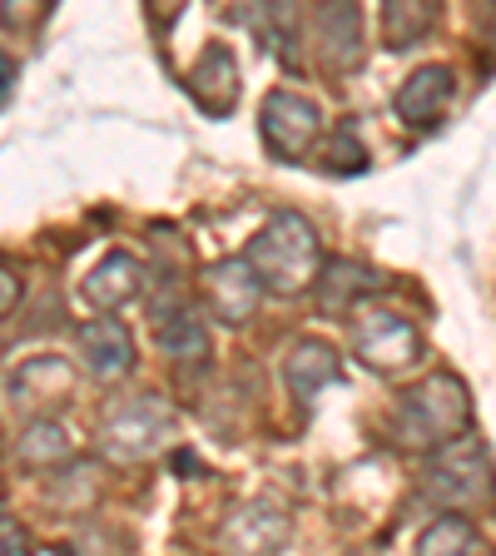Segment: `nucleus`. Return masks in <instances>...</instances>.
<instances>
[{
    "instance_id": "obj_1",
    "label": "nucleus",
    "mask_w": 496,
    "mask_h": 556,
    "mask_svg": "<svg viewBox=\"0 0 496 556\" xmlns=\"http://www.w3.org/2000/svg\"><path fill=\"white\" fill-rule=\"evenodd\" d=\"M243 264L254 268L258 289L289 299V293L313 289V278H318V268H323V249H318V233H313V224L303 219V214L278 208L274 219L249 239Z\"/></svg>"
},
{
    "instance_id": "obj_2",
    "label": "nucleus",
    "mask_w": 496,
    "mask_h": 556,
    "mask_svg": "<svg viewBox=\"0 0 496 556\" xmlns=\"http://www.w3.org/2000/svg\"><path fill=\"white\" fill-rule=\"evenodd\" d=\"M467 428H472V393H467V382L457 372H432V378H422L417 388H407L397 397L393 438L403 447L442 452L447 442L462 438Z\"/></svg>"
},
{
    "instance_id": "obj_3",
    "label": "nucleus",
    "mask_w": 496,
    "mask_h": 556,
    "mask_svg": "<svg viewBox=\"0 0 496 556\" xmlns=\"http://www.w3.org/2000/svg\"><path fill=\"white\" fill-rule=\"evenodd\" d=\"M179 432V413L164 403L160 393H139V397H119L110 413L100 417V452L110 463H150Z\"/></svg>"
},
{
    "instance_id": "obj_4",
    "label": "nucleus",
    "mask_w": 496,
    "mask_h": 556,
    "mask_svg": "<svg viewBox=\"0 0 496 556\" xmlns=\"http://www.w3.org/2000/svg\"><path fill=\"white\" fill-rule=\"evenodd\" d=\"M428 497L437 507H447V517H462V511L492 507L496 497V467L486 442L476 438H457L428 463Z\"/></svg>"
},
{
    "instance_id": "obj_5",
    "label": "nucleus",
    "mask_w": 496,
    "mask_h": 556,
    "mask_svg": "<svg viewBox=\"0 0 496 556\" xmlns=\"http://www.w3.org/2000/svg\"><path fill=\"white\" fill-rule=\"evenodd\" d=\"M258 129H264V144H268L274 160L298 164L303 154L323 139V115H318V104H313L308 94L274 90L264 100V119H258Z\"/></svg>"
},
{
    "instance_id": "obj_6",
    "label": "nucleus",
    "mask_w": 496,
    "mask_h": 556,
    "mask_svg": "<svg viewBox=\"0 0 496 556\" xmlns=\"http://www.w3.org/2000/svg\"><path fill=\"white\" fill-rule=\"evenodd\" d=\"M150 318H154V343H160V353L169 363H185V368L208 363V328L194 303L179 293V283L164 278V289L150 299Z\"/></svg>"
},
{
    "instance_id": "obj_7",
    "label": "nucleus",
    "mask_w": 496,
    "mask_h": 556,
    "mask_svg": "<svg viewBox=\"0 0 496 556\" xmlns=\"http://www.w3.org/2000/svg\"><path fill=\"white\" fill-rule=\"evenodd\" d=\"M353 353L368 363L372 372H403L422 358V333L403 313H363L353 328Z\"/></svg>"
},
{
    "instance_id": "obj_8",
    "label": "nucleus",
    "mask_w": 496,
    "mask_h": 556,
    "mask_svg": "<svg viewBox=\"0 0 496 556\" xmlns=\"http://www.w3.org/2000/svg\"><path fill=\"white\" fill-rule=\"evenodd\" d=\"M204 303L224 328H243L264 303V289H258L254 268L243 258H219V264L204 268Z\"/></svg>"
},
{
    "instance_id": "obj_9",
    "label": "nucleus",
    "mask_w": 496,
    "mask_h": 556,
    "mask_svg": "<svg viewBox=\"0 0 496 556\" xmlns=\"http://www.w3.org/2000/svg\"><path fill=\"white\" fill-rule=\"evenodd\" d=\"M185 85H189V94H194V104L204 110V115H214V119L233 115V104H239V85H243L233 50L224 46V40L204 46V55L189 65Z\"/></svg>"
},
{
    "instance_id": "obj_10",
    "label": "nucleus",
    "mask_w": 496,
    "mask_h": 556,
    "mask_svg": "<svg viewBox=\"0 0 496 556\" xmlns=\"http://www.w3.org/2000/svg\"><path fill=\"white\" fill-rule=\"evenodd\" d=\"M452 94H457V75L452 65H417L393 94V110L407 119L412 129H432L442 125V115L452 110Z\"/></svg>"
},
{
    "instance_id": "obj_11",
    "label": "nucleus",
    "mask_w": 496,
    "mask_h": 556,
    "mask_svg": "<svg viewBox=\"0 0 496 556\" xmlns=\"http://www.w3.org/2000/svg\"><path fill=\"white\" fill-rule=\"evenodd\" d=\"M289 542V517L274 502H243L219 532V546L229 556H274Z\"/></svg>"
},
{
    "instance_id": "obj_12",
    "label": "nucleus",
    "mask_w": 496,
    "mask_h": 556,
    "mask_svg": "<svg viewBox=\"0 0 496 556\" xmlns=\"http://www.w3.org/2000/svg\"><path fill=\"white\" fill-rule=\"evenodd\" d=\"M338 378H343V363H338L333 343H323V338H298V343H289V353H283V382H289V397L303 413H308L313 397Z\"/></svg>"
},
{
    "instance_id": "obj_13",
    "label": "nucleus",
    "mask_w": 496,
    "mask_h": 556,
    "mask_svg": "<svg viewBox=\"0 0 496 556\" xmlns=\"http://www.w3.org/2000/svg\"><path fill=\"white\" fill-rule=\"evenodd\" d=\"M75 343H80V358L94 382H119L135 368V338L119 318H90Z\"/></svg>"
},
{
    "instance_id": "obj_14",
    "label": "nucleus",
    "mask_w": 496,
    "mask_h": 556,
    "mask_svg": "<svg viewBox=\"0 0 496 556\" xmlns=\"http://www.w3.org/2000/svg\"><path fill=\"white\" fill-rule=\"evenodd\" d=\"M69 388H75V378H69L65 358H25L21 368L11 372V403L15 413H35V422L50 413V407H60L69 397Z\"/></svg>"
},
{
    "instance_id": "obj_15",
    "label": "nucleus",
    "mask_w": 496,
    "mask_h": 556,
    "mask_svg": "<svg viewBox=\"0 0 496 556\" xmlns=\"http://www.w3.org/2000/svg\"><path fill=\"white\" fill-rule=\"evenodd\" d=\"M313 40L323 50V65L347 75L363 60V11L358 5H318L313 11Z\"/></svg>"
},
{
    "instance_id": "obj_16",
    "label": "nucleus",
    "mask_w": 496,
    "mask_h": 556,
    "mask_svg": "<svg viewBox=\"0 0 496 556\" xmlns=\"http://www.w3.org/2000/svg\"><path fill=\"white\" fill-rule=\"evenodd\" d=\"M382 289V274L368 264H358V258H333V264L318 268V278H313V293H318V308L328 313V318H343V313H353V303L372 299V293Z\"/></svg>"
},
{
    "instance_id": "obj_17",
    "label": "nucleus",
    "mask_w": 496,
    "mask_h": 556,
    "mask_svg": "<svg viewBox=\"0 0 496 556\" xmlns=\"http://www.w3.org/2000/svg\"><path fill=\"white\" fill-rule=\"evenodd\" d=\"M139 289H144V268L129 254L100 258V268H90V278H85V299H90V308H100V318H110L129 299H139Z\"/></svg>"
},
{
    "instance_id": "obj_18",
    "label": "nucleus",
    "mask_w": 496,
    "mask_h": 556,
    "mask_svg": "<svg viewBox=\"0 0 496 556\" xmlns=\"http://www.w3.org/2000/svg\"><path fill=\"white\" fill-rule=\"evenodd\" d=\"M15 457H21V467H30V472H46V467L69 463L65 428H60L55 417H40V422H30V428L21 432V442H15Z\"/></svg>"
},
{
    "instance_id": "obj_19",
    "label": "nucleus",
    "mask_w": 496,
    "mask_h": 556,
    "mask_svg": "<svg viewBox=\"0 0 496 556\" xmlns=\"http://www.w3.org/2000/svg\"><path fill=\"white\" fill-rule=\"evenodd\" d=\"M437 25V5H412V0H393L382 11V40L387 50H407Z\"/></svg>"
},
{
    "instance_id": "obj_20",
    "label": "nucleus",
    "mask_w": 496,
    "mask_h": 556,
    "mask_svg": "<svg viewBox=\"0 0 496 556\" xmlns=\"http://www.w3.org/2000/svg\"><path fill=\"white\" fill-rule=\"evenodd\" d=\"M249 25H254L264 40H274L283 65L298 70V50H293L298 46V15H293V5H283V0H278V5H258V11L249 15Z\"/></svg>"
},
{
    "instance_id": "obj_21",
    "label": "nucleus",
    "mask_w": 496,
    "mask_h": 556,
    "mask_svg": "<svg viewBox=\"0 0 496 556\" xmlns=\"http://www.w3.org/2000/svg\"><path fill=\"white\" fill-rule=\"evenodd\" d=\"M412 556H476V532L467 517H437L428 532L417 536Z\"/></svg>"
},
{
    "instance_id": "obj_22",
    "label": "nucleus",
    "mask_w": 496,
    "mask_h": 556,
    "mask_svg": "<svg viewBox=\"0 0 496 556\" xmlns=\"http://www.w3.org/2000/svg\"><path fill=\"white\" fill-rule=\"evenodd\" d=\"M323 169L328 174H363L368 169V150L353 125H343L338 135H328V150H323Z\"/></svg>"
},
{
    "instance_id": "obj_23",
    "label": "nucleus",
    "mask_w": 496,
    "mask_h": 556,
    "mask_svg": "<svg viewBox=\"0 0 496 556\" xmlns=\"http://www.w3.org/2000/svg\"><path fill=\"white\" fill-rule=\"evenodd\" d=\"M0 556H30V536H25V527L15 517H5V511H0Z\"/></svg>"
},
{
    "instance_id": "obj_24",
    "label": "nucleus",
    "mask_w": 496,
    "mask_h": 556,
    "mask_svg": "<svg viewBox=\"0 0 496 556\" xmlns=\"http://www.w3.org/2000/svg\"><path fill=\"white\" fill-rule=\"evenodd\" d=\"M15 299H21V278H15L11 268L0 264V318H5V313L15 308Z\"/></svg>"
}]
</instances>
